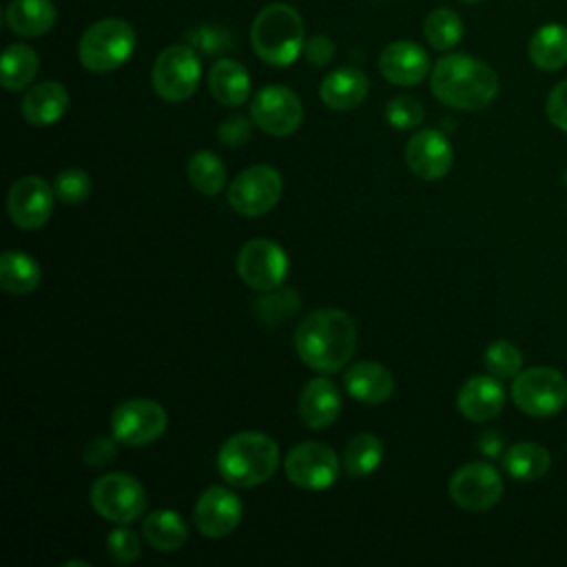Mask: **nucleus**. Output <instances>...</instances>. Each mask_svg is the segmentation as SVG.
Returning a JSON list of instances; mask_svg holds the SVG:
<instances>
[{"instance_id": "obj_1", "label": "nucleus", "mask_w": 567, "mask_h": 567, "mask_svg": "<svg viewBox=\"0 0 567 567\" xmlns=\"http://www.w3.org/2000/svg\"><path fill=\"white\" fill-rule=\"evenodd\" d=\"M357 348V328L348 312L319 308L308 312L295 330V350L315 372H337L348 365Z\"/></svg>"}, {"instance_id": "obj_2", "label": "nucleus", "mask_w": 567, "mask_h": 567, "mask_svg": "<svg viewBox=\"0 0 567 567\" xmlns=\"http://www.w3.org/2000/svg\"><path fill=\"white\" fill-rule=\"evenodd\" d=\"M432 95L450 109L481 111L498 95V75L467 53L443 55L430 73Z\"/></svg>"}, {"instance_id": "obj_3", "label": "nucleus", "mask_w": 567, "mask_h": 567, "mask_svg": "<svg viewBox=\"0 0 567 567\" xmlns=\"http://www.w3.org/2000/svg\"><path fill=\"white\" fill-rule=\"evenodd\" d=\"M279 465V445L272 436L255 430L237 432L224 441L217 470L233 487H257L272 478Z\"/></svg>"}, {"instance_id": "obj_4", "label": "nucleus", "mask_w": 567, "mask_h": 567, "mask_svg": "<svg viewBox=\"0 0 567 567\" xmlns=\"http://www.w3.org/2000/svg\"><path fill=\"white\" fill-rule=\"evenodd\" d=\"M250 42L259 60L272 66H288L299 58L306 44L303 20L295 7L272 2L257 13L250 29Z\"/></svg>"}, {"instance_id": "obj_5", "label": "nucleus", "mask_w": 567, "mask_h": 567, "mask_svg": "<svg viewBox=\"0 0 567 567\" xmlns=\"http://www.w3.org/2000/svg\"><path fill=\"white\" fill-rule=\"evenodd\" d=\"M135 31L122 18L93 22L80 38L78 58L93 73H109L122 66L135 51Z\"/></svg>"}, {"instance_id": "obj_6", "label": "nucleus", "mask_w": 567, "mask_h": 567, "mask_svg": "<svg viewBox=\"0 0 567 567\" xmlns=\"http://www.w3.org/2000/svg\"><path fill=\"white\" fill-rule=\"evenodd\" d=\"M89 501L95 514L115 525L137 520L146 509V489L142 483L124 472H109L91 485Z\"/></svg>"}, {"instance_id": "obj_7", "label": "nucleus", "mask_w": 567, "mask_h": 567, "mask_svg": "<svg viewBox=\"0 0 567 567\" xmlns=\"http://www.w3.org/2000/svg\"><path fill=\"white\" fill-rule=\"evenodd\" d=\"M202 78V62L193 47L184 44H171L166 47L153 64L151 82L153 91L166 100V102H184L188 100Z\"/></svg>"}, {"instance_id": "obj_8", "label": "nucleus", "mask_w": 567, "mask_h": 567, "mask_svg": "<svg viewBox=\"0 0 567 567\" xmlns=\"http://www.w3.org/2000/svg\"><path fill=\"white\" fill-rule=\"evenodd\" d=\"M512 399L529 416H551L567 403V379L547 365L527 368L514 377Z\"/></svg>"}, {"instance_id": "obj_9", "label": "nucleus", "mask_w": 567, "mask_h": 567, "mask_svg": "<svg viewBox=\"0 0 567 567\" xmlns=\"http://www.w3.org/2000/svg\"><path fill=\"white\" fill-rule=\"evenodd\" d=\"M284 179L277 168L268 164H255L244 168L228 186V204L244 217H261L270 213L281 199Z\"/></svg>"}, {"instance_id": "obj_10", "label": "nucleus", "mask_w": 567, "mask_h": 567, "mask_svg": "<svg viewBox=\"0 0 567 567\" xmlns=\"http://www.w3.org/2000/svg\"><path fill=\"white\" fill-rule=\"evenodd\" d=\"M166 425V410L153 399H128L111 416V434L126 447H142L157 441Z\"/></svg>"}, {"instance_id": "obj_11", "label": "nucleus", "mask_w": 567, "mask_h": 567, "mask_svg": "<svg viewBox=\"0 0 567 567\" xmlns=\"http://www.w3.org/2000/svg\"><path fill=\"white\" fill-rule=\"evenodd\" d=\"M237 272L252 290L279 288L288 277V255L272 239H250L237 252Z\"/></svg>"}, {"instance_id": "obj_12", "label": "nucleus", "mask_w": 567, "mask_h": 567, "mask_svg": "<svg viewBox=\"0 0 567 567\" xmlns=\"http://www.w3.org/2000/svg\"><path fill=\"white\" fill-rule=\"evenodd\" d=\"M288 481L301 489H328L339 476V458L332 447L319 441L295 445L284 458Z\"/></svg>"}, {"instance_id": "obj_13", "label": "nucleus", "mask_w": 567, "mask_h": 567, "mask_svg": "<svg viewBox=\"0 0 567 567\" xmlns=\"http://www.w3.org/2000/svg\"><path fill=\"white\" fill-rule=\"evenodd\" d=\"M450 498L465 512H485L503 496V478L494 465L472 461L461 465L450 478Z\"/></svg>"}, {"instance_id": "obj_14", "label": "nucleus", "mask_w": 567, "mask_h": 567, "mask_svg": "<svg viewBox=\"0 0 567 567\" xmlns=\"http://www.w3.org/2000/svg\"><path fill=\"white\" fill-rule=\"evenodd\" d=\"M250 117L255 126L264 133L284 137L301 126L303 106L295 91L281 84H270L257 91V95L252 97Z\"/></svg>"}, {"instance_id": "obj_15", "label": "nucleus", "mask_w": 567, "mask_h": 567, "mask_svg": "<svg viewBox=\"0 0 567 567\" xmlns=\"http://www.w3.org/2000/svg\"><path fill=\"white\" fill-rule=\"evenodd\" d=\"M53 186L40 175L16 179L7 193V213L22 230L42 228L53 210Z\"/></svg>"}, {"instance_id": "obj_16", "label": "nucleus", "mask_w": 567, "mask_h": 567, "mask_svg": "<svg viewBox=\"0 0 567 567\" xmlns=\"http://www.w3.org/2000/svg\"><path fill=\"white\" fill-rule=\"evenodd\" d=\"M405 164L412 171L414 177L423 182H436L443 179L452 164H454V151L445 133L436 128H423L416 131L403 151Z\"/></svg>"}, {"instance_id": "obj_17", "label": "nucleus", "mask_w": 567, "mask_h": 567, "mask_svg": "<svg viewBox=\"0 0 567 567\" xmlns=\"http://www.w3.org/2000/svg\"><path fill=\"white\" fill-rule=\"evenodd\" d=\"M193 520L202 536L224 538L233 534L241 520V501L233 489L224 485H210L195 501Z\"/></svg>"}, {"instance_id": "obj_18", "label": "nucleus", "mask_w": 567, "mask_h": 567, "mask_svg": "<svg viewBox=\"0 0 567 567\" xmlns=\"http://www.w3.org/2000/svg\"><path fill=\"white\" fill-rule=\"evenodd\" d=\"M381 75L399 86H414L425 80L430 58L425 49L412 40H394L379 53Z\"/></svg>"}, {"instance_id": "obj_19", "label": "nucleus", "mask_w": 567, "mask_h": 567, "mask_svg": "<svg viewBox=\"0 0 567 567\" xmlns=\"http://www.w3.org/2000/svg\"><path fill=\"white\" fill-rule=\"evenodd\" d=\"M456 408L474 423H485L498 416L505 408V390L498 377L478 374L467 379L456 394Z\"/></svg>"}, {"instance_id": "obj_20", "label": "nucleus", "mask_w": 567, "mask_h": 567, "mask_svg": "<svg viewBox=\"0 0 567 567\" xmlns=\"http://www.w3.org/2000/svg\"><path fill=\"white\" fill-rule=\"evenodd\" d=\"M297 412H299V419L310 430L330 427L341 412V394L337 385L326 377L310 379L299 392Z\"/></svg>"}, {"instance_id": "obj_21", "label": "nucleus", "mask_w": 567, "mask_h": 567, "mask_svg": "<svg viewBox=\"0 0 567 567\" xmlns=\"http://www.w3.org/2000/svg\"><path fill=\"white\" fill-rule=\"evenodd\" d=\"M346 392L368 405L385 403L394 392L392 372L377 361H357L343 372Z\"/></svg>"}, {"instance_id": "obj_22", "label": "nucleus", "mask_w": 567, "mask_h": 567, "mask_svg": "<svg viewBox=\"0 0 567 567\" xmlns=\"http://www.w3.org/2000/svg\"><path fill=\"white\" fill-rule=\"evenodd\" d=\"M368 75L357 66H341L328 73L319 86L321 102L332 111H352L368 95Z\"/></svg>"}, {"instance_id": "obj_23", "label": "nucleus", "mask_w": 567, "mask_h": 567, "mask_svg": "<svg viewBox=\"0 0 567 567\" xmlns=\"http://www.w3.org/2000/svg\"><path fill=\"white\" fill-rule=\"evenodd\" d=\"M69 106V91L62 82L44 80L31 86L22 97V115L31 126H51L55 124Z\"/></svg>"}, {"instance_id": "obj_24", "label": "nucleus", "mask_w": 567, "mask_h": 567, "mask_svg": "<svg viewBox=\"0 0 567 567\" xmlns=\"http://www.w3.org/2000/svg\"><path fill=\"white\" fill-rule=\"evenodd\" d=\"M208 91L224 106H241L250 95V75L237 60L221 58L208 71Z\"/></svg>"}, {"instance_id": "obj_25", "label": "nucleus", "mask_w": 567, "mask_h": 567, "mask_svg": "<svg viewBox=\"0 0 567 567\" xmlns=\"http://www.w3.org/2000/svg\"><path fill=\"white\" fill-rule=\"evenodd\" d=\"M9 29L22 38L44 35L55 24V7L51 0H11L4 11Z\"/></svg>"}, {"instance_id": "obj_26", "label": "nucleus", "mask_w": 567, "mask_h": 567, "mask_svg": "<svg viewBox=\"0 0 567 567\" xmlns=\"http://www.w3.org/2000/svg\"><path fill=\"white\" fill-rule=\"evenodd\" d=\"M527 53L536 69L558 71L567 64V27L560 22L543 24L534 31Z\"/></svg>"}, {"instance_id": "obj_27", "label": "nucleus", "mask_w": 567, "mask_h": 567, "mask_svg": "<svg viewBox=\"0 0 567 567\" xmlns=\"http://www.w3.org/2000/svg\"><path fill=\"white\" fill-rule=\"evenodd\" d=\"M146 543L157 551H177L188 540L186 520L173 509H155L142 523Z\"/></svg>"}, {"instance_id": "obj_28", "label": "nucleus", "mask_w": 567, "mask_h": 567, "mask_svg": "<svg viewBox=\"0 0 567 567\" xmlns=\"http://www.w3.org/2000/svg\"><path fill=\"white\" fill-rule=\"evenodd\" d=\"M40 264L22 250H4L0 257V288L11 295H29L40 286Z\"/></svg>"}, {"instance_id": "obj_29", "label": "nucleus", "mask_w": 567, "mask_h": 567, "mask_svg": "<svg viewBox=\"0 0 567 567\" xmlns=\"http://www.w3.org/2000/svg\"><path fill=\"white\" fill-rule=\"evenodd\" d=\"M549 463H551V456L547 447L532 441L514 443L503 454V467L516 481H536L545 476L549 470Z\"/></svg>"}, {"instance_id": "obj_30", "label": "nucleus", "mask_w": 567, "mask_h": 567, "mask_svg": "<svg viewBox=\"0 0 567 567\" xmlns=\"http://www.w3.org/2000/svg\"><path fill=\"white\" fill-rule=\"evenodd\" d=\"M40 69V58L29 44H9L0 60V82L7 91L27 89Z\"/></svg>"}, {"instance_id": "obj_31", "label": "nucleus", "mask_w": 567, "mask_h": 567, "mask_svg": "<svg viewBox=\"0 0 567 567\" xmlns=\"http://www.w3.org/2000/svg\"><path fill=\"white\" fill-rule=\"evenodd\" d=\"M383 443L377 434L372 432H361L354 434L346 447H343V467L346 474L350 478H365L372 472H377V467L383 461Z\"/></svg>"}, {"instance_id": "obj_32", "label": "nucleus", "mask_w": 567, "mask_h": 567, "mask_svg": "<svg viewBox=\"0 0 567 567\" xmlns=\"http://www.w3.org/2000/svg\"><path fill=\"white\" fill-rule=\"evenodd\" d=\"M186 175L190 186L204 197H215L226 186V164L210 151H197L190 155Z\"/></svg>"}, {"instance_id": "obj_33", "label": "nucleus", "mask_w": 567, "mask_h": 567, "mask_svg": "<svg viewBox=\"0 0 567 567\" xmlns=\"http://www.w3.org/2000/svg\"><path fill=\"white\" fill-rule=\"evenodd\" d=\"M423 35L432 49L447 51L456 47L463 38V20L456 11L447 7H439L427 13L423 22Z\"/></svg>"}, {"instance_id": "obj_34", "label": "nucleus", "mask_w": 567, "mask_h": 567, "mask_svg": "<svg viewBox=\"0 0 567 567\" xmlns=\"http://www.w3.org/2000/svg\"><path fill=\"white\" fill-rule=\"evenodd\" d=\"M184 42L204 55H217L237 47V38L221 24H199L184 33Z\"/></svg>"}, {"instance_id": "obj_35", "label": "nucleus", "mask_w": 567, "mask_h": 567, "mask_svg": "<svg viewBox=\"0 0 567 567\" xmlns=\"http://www.w3.org/2000/svg\"><path fill=\"white\" fill-rule=\"evenodd\" d=\"M297 308H299V295L292 288L266 290V295L255 299V306H252L255 317L261 323H279L281 319L292 317Z\"/></svg>"}, {"instance_id": "obj_36", "label": "nucleus", "mask_w": 567, "mask_h": 567, "mask_svg": "<svg viewBox=\"0 0 567 567\" xmlns=\"http://www.w3.org/2000/svg\"><path fill=\"white\" fill-rule=\"evenodd\" d=\"M483 363L487 372L498 379H514L523 368V352L507 339H496L487 346L483 354Z\"/></svg>"}, {"instance_id": "obj_37", "label": "nucleus", "mask_w": 567, "mask_h": 567, "mask_svg": "<svg viewBox=\"0 0 567 567\" xmlns=\"http://www.w3.org/2000/svg\"><path fill=\"white\" fill-rule=\"evenodd\" d=\"M53 193L64 204H82L91 195V177L82 168H64L53 179Z\"/></svg>"}, {"instance_id": "obj_38", "label": "nucleus", "mask_w": 567, "mask_h": 567, "mask_svg": "<svg viewBox=\"0 0 567 567\" xmlns=\"http://www.w3.org/2000/svg\"><path fill=\"white\" fill-rule=\"evenodd\" d=\"M425 117V109L423 104L412 97V95H396L388 102L385 106V120L390 126L399 128V131H408V128H416Z\"/></svg>"}, {"instance_id": "obj_39", "label": "nucleus", "mask_w": 567, "mask_h": 567, "mask_svg": "<svg viewBox=\"0 0 567 567\" xmlns=\"http://www.w3.org/2000/svg\"><path fill=\"white\" fill-rule=\"evenodd\" d=\"M106 551L117 565H131L140 558L142 543L140 536L128 527H115L106 536Z\"/></svg>"}, {"instance_id": "obj_40", "label": "nucleus", "mask_w": 567, "mask_h": 567, "mask_svg": "<svg viewBox=\"0 0 567 567\" xmlns=\"http://www.w3.org/2000/svg\"><path fill=\"white\" fill-rule=\"evenodd\" d=\"M117 439L115 436H95L82 450V461L89 467H104L117 458Z\"/></svg>"}, {"instance_id": "obj_41", "label": "nucleus", "mask_w": 567, "mask_h": 567, "mask_svg": "<svg viewBox=\"0 0 567 567\" xmlns=\"http://www.w3.org/2000/svg\"><path fill=\"white\" fill-rule=\"evenodd\" d=\"M252 124H255L252 117L248 120L246 115H230L219 124L217 137L226 146H241L244 142H248L252 133Z\"/></svg>"}, {"instance_id": "obj_42", "label": "nucleus", "mask_w": 567, "mask_h": 567, "mask_svg": "<svg viewBox=\"0 0 567 567\" xmlns=\"http://www.w3.org/2000/svg\"><path fill=\"white\" fill-rule=\"evenodd\" d=\"M547 117L549 122L567 133V80L558 82L549 95H547V104H545Z\"/></svg>"}, {"instance_id": "obj_43", "label": "nucleus", "mask_w": 567, "mask_h": 567, "mask_svg": "<svg viewBox=\"0 0 567 567\" xmlns=\"http://www.w3.org/2000/svg\"><path fill=\"white\" fill-rule=\"evenodd\" d=\"M303 55L312 66H326L334 55V44L328 35H312L303 44Z\"/></svg>"}, {"instance_id": "obj_44", "label": "nucleus", "mask_w": 567, "mask_h": 567, "mask_svg": "<svg viewBox=\"0 0 567 567\" xmlns=\"http://www.w3.org/2000/svg\"><path fill=\"white\" fill-rule=\"evenodd\" d=\"M501 447H503V439L501 434H496L494 430H485L481 436H478V450L487 456H498L501 454Z\"/></svg>"}, {"instance_id": "obj_45", "label": "nucleus", "mask_w": 567, "mask_h": 567, "mask_svg": "<svg viewBox=\"0 0 567 567\" xmlns=\"http://www.w3.org/2000/svg\"><path fill=\"white\" fill-rule=\"evenodd\" d=\"M71 565H84V567H91L86 560H69V563H64V567H71Z\"/></svg>"}, {"instance_id": "obj_46", "label": "nucleus", "mask_w": 567, "mask_h": 567, "mask_svg": "<svg viewBox=\"0 0 567 567\" xmlns=\"http://www.w3.org/2000/svg\"><path fill=\"white\" fill-rule=\"evenodd\" d=\"M458 2H463V4H476V2H481V0H458Z\"/></svg>"}, {"instance_id": "obj_47", "label": "nucleus", "mask_w": 567, "mask_h": 567, "mask_svg": "<svg viewBox=\"0 0 567 567\" xmlns=\"http://www.w3.org/2000/svg\"><path fill=\"white\" fill-rule=\"evenodd\" d=\"M565 184H567V171H565Z\"/></svg>"}]
</instances>
